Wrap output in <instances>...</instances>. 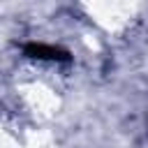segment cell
Segmentation results:
<instances>
[{
	"mask_svg": "<svg viewBox=\"0 0 148 148\" xmlns=\"http://www.w3.org/2000/svg\"><path fill=\"white\" fill-rule=\"evenodd\" d=\"M23 53L32 60H39V62H69L72 56L69 51L60 49V46H53V44H44V42H28L23 44Z\"/></svg>",
	"mask_w": 148,
	"mask_h": 148,
	"instance_id": "obj_1",
	"label": "cell"
}]
</instances>
